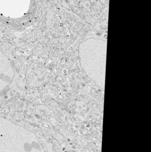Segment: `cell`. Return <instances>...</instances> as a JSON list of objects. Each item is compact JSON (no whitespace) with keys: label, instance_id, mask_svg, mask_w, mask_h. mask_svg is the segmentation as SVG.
Instances as JSON below:
<instances>
[{"label":"cell","instance_id":"1","mask_svg":"<svg viewBox=\"0 0 151 152\" xmlns=\"http://www.w3.org/2000/svg\"><path fill=\"white\" fill-rule=\"evenodd\" d=\"M80 62L83 71L101 88H105L106 42L98 39L82 42L79 47Z\"/></svg>","mask_w":151,"mask_h":152}]
</instances>
